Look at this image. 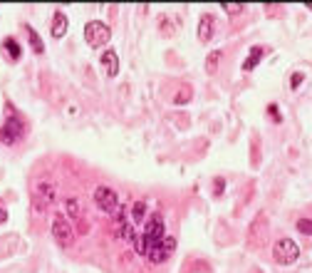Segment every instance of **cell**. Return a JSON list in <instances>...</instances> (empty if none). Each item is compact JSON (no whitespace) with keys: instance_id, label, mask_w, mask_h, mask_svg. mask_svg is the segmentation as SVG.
<instances>
[{"instance_id":"8fae6325","label":"cell","mask_w":312,"mask_h":273,"mask_svg":"<svg viewBox=\"0 0 312 273\" xmlns=\"http://www.w3.org/2000/svg\"><path fill=\"white\" fill-rule=\"evenodd\" d=\"M3 55H5L10 62H18L20 58H23V47H20V42H18L15 37H5V40H3Z\"/></svg>"},{"instance_id":"ba28073f","label":"cell","mask_w":312,"mask_h":273,"mask_svg":"<svg viewBox=\"0 0 312 273\" xmlns=\"http://www.w3.org/2000/svg\"><path fill=\"white\" fill-rule=\"evenodd\" d=\"M265 236H268V216H265V213H260L256 221H253V226H251V243L263 246Z\"/></svg>"},{"instance_id":"cb8c5ba5","label":"cell","mask_w":312,"mask_h":273,"mask_svg":"<svg viewBox=\"0 0 312 273\" xmlns=\"http://www.w3.org/2000/svg\"><path fill=\"white\" fill-rule=\"evenodd\" d=\"M223 186H226V184H223V179H216V182H213V191H216V196H221V194H223Z\"/></svg>"},{"instance_id":"277c9868","label":"cell","mask_w":312,"mask_h":273,"mask_svg":"<svg viewBox=\"0 0 312 273\" xmlns=\"http://www.w3.org/2000/svg\"><path fill=\"white\" fill-rule=\"evenodd\" d=\"M55 199H57L55 184L50 182V179H40L37 186H35V206L40 211H45V209H50L55 204Z\"/></svg>"},{"instance_id":"e0dca14e","label":"cell","mask_w":312,"mask_h":273,"mask_svg":"<svg viewBox=\"0 0 312 273\" xmlns=\"http://www.w3.org/2000/svg\"><path fill=\"white\" fill-rule=\"evenodd\" d=\"M218 60H221V52H211V55L206 58V72H208V75H216Z\"/></svg>"},{"instance_id":"9a60e30c","label":"cell","mask_w":312,"mask_h":273,"mask_svg":"<svg viewBox=\"0 0 312 273\" xmlns=\"http://www.w3.org/2000/svg\"><path fill=\"white\" fill-rule=\"evenodd\" d=\"M129 216H132V221H134V224L144 221V216H146V204H144V201H134V204H132V213H129Z\"/></svg>"},{"instance_id":"d6986e66","label":"cell","mask_w":312,"mask_h":273,"mask_svg":"<svg viewBox=\"0 0 312 273\" xmlns=\"http://www.w3.org/2000/svg\"><path fill=\"white\" fill-rule=\"evenodd\" d=\"M297 231L302 236H312V219H297Z\"/></svg>"},{"instance_id":"d4e9b609","label":"cell","mask_w":312,"mask_h":273,"mask_svg":"<svg viewBox=\"0 0 312 273\" xmlns=\"http://www.w3.org/2000/svg\"><path fill=\"white\" fill-rule=\"evenodd\" d=\"M8 221V211H5V206L0 204V224H5Z\"/></svg>"},{"instance_id":"8992f818","label":"cell","mask_w":312,"mask_h":273,"mask_svg":"<svg viewBox=\"0 0 312 273\" xmlns=\"http://www.w3.org/2000/svg\"><path fill=\"white\" fill-rule=\"evenodd\" d=\"M52 239L59 246H72V241H75V229L62 213H57L55 221H52Z\"/></svg>"},{"instance_id":"30bf717a","label":"cell","mask_w":312,"mask_h":273,"mask_svg":"<svg viewBox=\"0 0 312 273\" xmlns=\"http://www.w3.org/2000/svg\"><path fill=\"white\" fill-rule=\"evenodd\" d=\"M50 35H52L55 40H62V37L67 35V15H65L62 10H57L55 15H52V23H50Z\"/></svg>"},{"instance_id":"52a82bcc","label":"cell","mask_w":312,"mask_h":273,"mask_svg":"<svg viewBox=\"0 0 312 273\" xmlns=\"http://www.w3.org/2000/svg\"><path fill=\"white\" fill-rule=\"evenodd\" d=\"M142 234H144V241H146V251L154 248L156 243H161V239L166 236V234H164V219H161V216H151V219L146 221Z\"/></svg>"},{"instance_id":"44dd1931","label":"cell","mask_w":312,"mask_h":273,"mask_svg":"<svg viewBox=\"0 0 312 273\" xmlns=\"http://www.w3.org/2000/svg\"><path fill=\"white\" fill-rule=\"evenodd\" d=\"M134 246H137V253H146V241H144V234L134 236Z\"/></svg>"},{"instance_id":"5bb4252c","label":"cell","mask_w":312,"mask_h":273,"mask_svg":"<svg viewBox=\"0 0 312 273\" xmlns=\"http://www.w3.org/2000/svg\"><path fill=\"white\" fill-rule=\"evenodd\" d=\"M25 32H28V40H30V45H32V52H35V55H45V42H42V37L32 30L30 25H25Z\"/></svg>"},{"instance_id":"2e32d148","label":"cell","mask_w":312,"mask_h":273,"mask_svg":"<svg viewBox=\"0 0 312 273\" xmlns=\"http://www.w3.org/2000/svg\"><path fill=\"white\" fill-rule=\"evenodd\" d=\"M65 209H67V213H70L72 219H77V216L82 213V204H80V199L70 196V199H67V204H65Z\"/></svg>"},{"instance_id":"6da1fadb","label":"cell","mask_w":312,"mask_h":273,"mask_svg":"<svg viewBox=\"0 0 312 273\" xmlns=\"http://www.w3.org/2000/svg\"><path fill=\"white\" fill-rule=\"evenodd\" d=\"M23 134H25V122L20 120L18 115H10L5 120V124L0 127V144L13 147V144H18L23 139Z\"/></svg>"},{"instance_id":"ac0fdd59","label":"cell","mask_w":312,"mask_h":273,"mask_svg":"<svg viewBox=\"0 0 312 273\" xmlns=\"http://www.w3.org/2000/svg\"><path fill=\"white\" fill-rule=\"evenodd\" d=\"M173 99H176V104H186V102H191V87H189V85H183Z\"/></svg>"},{"instance_id":"ffe728a7","label":"cell","mask_w":312,"mask_h":273,"mask_svg":"<svg viewBox=\"0 0 312 273\" xmlns=\"http://www.w3.org/2000/svg\"><path fill=\"white\" fill-rule=\"evenodd\" d=\"M223 10L230 13V15H235V13H243V5L240 3H223Z\"/></svg>"},{"instance_id":"7c38bea8","label":"cell","mask_w":312,"mask_h":273,"mask_svg":"<svg viewBox=\"0 0 312 273\" xmlns=\"http://www.w3.org/2000/svg\"><path fill=\"white\" fill-rule=\"evenodd\" d=\"M213 37V15L211 13H203L199 20V40L201 42H208Z\"/></svg>"},{"instance_id":"9c48e42d","label":"cell","mask_w":312,"mask_h":273,"mask_svg":"<svg viewBox=\"0 0 312 273\" xmlns=\"http://www.w3.org/2000/svg\"><path fill=\"white\" fill-rule=\"evenodd\" d=\"M99 62H102L107 77H116V75H119V58H116L114 50H104V52L99 55Z\"/></svg>"},{"instance_id":"5b68a950","label":"cell","mask_w":312,"mask_h":273,"mask_svg":"<svg viewBox=\"0 0 312 273\" xmlns=\"http://www.w3.org/2000/svg\"><path fill=\"white\" fill-rule=\"evenodd\" d=\"M92 196H94V201H97V206L102 211H107V213L119 211V196H116V191H114L112 186H97Z\"/></svg>"},{"instance_id":"484cf974","label":"cell","mask_w":312,"mask_h":273,"mask_svg":"<svg viewBox=\"0 0 312 273\" xmlns=\"http://www.w3.org/2000/svg\"><path fill=\"white\" fill-rule=\"evenodd\" d=\"M307 8H310V10H312V3H307Z\"/></svg>"},{"instance_id":"4fadbf2b","label":"cell","mask_w":312,"mask_h":273,"mask_svg":"<svg viewBox=\"0 0 312 273\" xmlns=\"http://www.w3.org/2000/svg\"><path fill=\"white\" fill-rule=\"evenodd\" d=\"M263 55H265V47H260V45L251 47L248 58H245V62H243V72H251V70H256V65L263 60Z\"/></svg>"},{"instance_id":"603a6c76","label":"cell","mask_w":312,"mask_h":273,"mask_svg":"<svg viewBox=\"0 0 312 273\" xmlns=\"http://www.w3.org/2000/svg\"><path fill=\"white\" fill-rule=\"evenodd\" d=\"M290 85H292V90H295V87H300V85H302V75H300V72H295V75L290 77Z\"/></svg>"},{"instance_id":"7a4b0ae2","label":"cell","mask_w":312,"mask_h":273,"mask_svg":"<svg viewBox=\"0 0 312 273\" xmlns=\"http://www.w3.org/2000/svg\"><path fill=\"white\" fill-rule=\"evenodd\" d=\"M85 40L89 47H102V45H107L112 40V30L102 20H89L85 25Z\"/></svg>"},{"instance_id":"3957f363","label":"cell","mask_w":312,"mask_h":273,"mask_svg":"<svg viewBox=\"0 0 312 273\" xmlns=\"http://www.w3.org/2000/svg\"><path fill=\"white\" fill-rule=\"evenodd\" d=\"M273 258L280 266H292L300 258V246L292 241V239H280V241L275 243V248H273Z\"/></svg>"},{"instance_id":"7402d4cb","label":"cell","mask_w":312,"mask_h":273,"mask_svg":"<svg viewBox=\"0 0 312 273\" xmlns=\"http://www.w3.org/2000/svg\"><path fill=\"white\" fill-rule=\"evenodd\" d=\"M268 115H270V120L275 122V124L283 120V117H280V110H278V104H268Z\"/></svg>"}]
</instances>
